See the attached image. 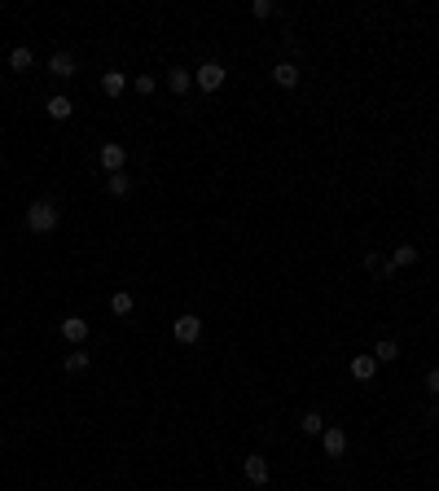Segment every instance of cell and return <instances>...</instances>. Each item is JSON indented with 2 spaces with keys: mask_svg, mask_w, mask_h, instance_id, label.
Wrapping results in <instances>:
<instances>
[{
  "mask_svg": "<svg viewBox=\"0 0 439 491\" xmlns=\"http://www.w3.org/2000/svg\"><path fill=\"white\" fill-rule=\"evenodd\" d=\"M57 220H62V215H57L53 202H31V207H27V229L31 233H53Z\"/></svg>",
  "mask_w": 439,
  "mask_h": 491,
  "instance_id": "6da1fadb",
  "label": "cell"
},
{
  "mask_svg": "<svg viewBox=\"0 0 439 491\" xmlns=\"http://www.w3.org/2000/svg\"><path fill=\"white\" fill-rule=\"evenodd\" d=\"M224 79H229V70H224L220 62H203V66H198V75H194V83H198L203 92H220Z\"/></svg>",
  "mask_w": 439,
  "mask_h": 491,
  "instance_id": "7a4b0ae2",
  "label": "cell"
},
{
  "mask_svg": "<svg viewBox=\"0 0 439 491\" xmlns=\"http://www.w3.org/2000/svg\"><path fill=\"white\" fill-rule=\"evenodd\" d=\"M172 333H176V342L194 346L198 338H203V316H176V325H172Z\"/></svg>",
  "mask_w": 439,
  "mask_h": 491,
  "instance_id": "3957f363",
  "label": "cell"
},
{
  "mask_svg": "<svg viewBox=\"0 0 439 491\" xmlns=\"http://www.w3.org/2000/svg\"><path fill=\"white\" fill-rule=\"evenodd\" d=\"M97 158H101V167H105V171H123V167H127V149L123 145H119V140H105V145H101V154H97Z\"/></svg>",
  "mask_w": 439,
  "mask_h": 491,
  "instance_id": "277c9868",
  "label": "cell"
},
{
  "mask_svg": "<svg viewBox=\"0 0 439 491\" xmlns=\"http://www.w3.org/2000/svg\"><path fill=\"white\" fill-rule=\"evenodd\" d=\"M49 75H53V79H75V75H79L75 53H66V49H62V53H53V57H49Z\"/></svg>",
  "mask_w": 439,
  "mask_h": 491,
  "instance_id": "5b68a950",
  "label": "cell"
},
{
  "mask_svg": "<svg viewBox=\"0 0 439 491\" xmlns=\"http://www.w3.org/2000/svg\"><path fill=\"white\" fill-rule=\"evenodd\" d=\"M321 439H325V452H329V457H347V430L325 426V430H321Z\"/></svg>",
  "mask_w": 439,
  "mask_h": 491,
  "instance_id": "8992f818",
  "label": "cell"
},
{
  "mask_svg": "<svg viewBox=\"0 0 439 491\" xmlns=\"http://www.w3.org/2000/svg\"><path fill=\"white\" fill-rule=\"evenodd\" d=\"M242 474L251 478L255 487H264L268 478H272V470H268V461H264V457H246V461H242Z\"/></svg>",
  "mask_w": 439,
  "mask_h": 491,
  "instance_id": "52a82bcc",
  "label": "cell"
},
{
  "mask_svg": "<svg viewBox=\"0 0 439 491\" xmlns=\"http://www.w3.org/2000/svg\"><path fill=\"white\" fill-rule=\"evenodd\" d=\"M62 338L79 346V342L88 338V320H84V316H66V320H62Z\"/></svg>",
  "mask_w": 439,
  "mask_h": 491,
  "instance_id": "ba28073f",
  "label": "cell"
},
{
  "mask_svg": "<svg viewBox=\"0 0 439 491\" xmlns=\"http://www.w3.org/2000/svg\"><path fill=\"white\" fill-rule=\"evenodd\" d=\"M418 263V246H396V255L387 259V272L396 277V268H413Z\"/></svg>",
  "mask_w": 439,
  "mask_h": 491,
  "instance_id": "9c48e42d",
  "label": "cell"
},
{
  "mask_svg": "<svg viewBox=\"0 0 439 491\" xmlns=\"http://www.w3.org/2000/svg\"><path fill=\"white\" fill-rule=\"evenodd\" d=\"M272 83H277V88H294V83H299V66H294V62H277V66H272Z\"/></svg>",
  "mask_w": 439,
  "mask_h": 491,
  "instance_id": "30bf717a",
  "label": "cell"
},
{
  "mask_svg": "<svg viewBox=\"0 0 439 491\" xmlns=\"http://www.w3.org/2000/svg\"><path fill=\"white\" fill-rule=\"evenodd\" d=\"M347 368H351V377H356V382H374L378 360H374V355H356V360H351Z\"/></svg>",
  "mask_w": 439,
  "mask_h": 491,
  "instance_id": "8fae6325",
  "label": "cell"
},
{
  "mask_svg": "<svg viewBox=\"0 0 439 491\" xmlns=\"http://www.w3.org/2000/svg\"><path fill=\"white\" fill-rule=\"evenodd\" d=\"M44 110H49V118H57V123H62V118H70V114H75V101L57 92V97H49V101H44Z\"/></svg>",
  "mask_w": 439,
  "mask_h": 491,
  "instance_id": "7c38bea8",
  "label": "cell"
},
{
  "mask_svg": "<svg viewBox=\"0 0 439 491\" xmlns=\"http://www.w3.org/2000/svg\"><path fill=\"white\" fill-rule=\"evenodd\" d=\"M101 92H105V97H123V92H127L123 70H105V75H101Z\"/></svg>",
  "mask_w": 439,
  "mask_h": 491,
  "instance_id": "4fadbf2b",
  "label": "cell"
},
{
  "mask_svg": "<svg viewBox=\"0 0 439 491\" xmlns=\"http://www.w3.org/2000/svg\"><path fill=\"white\" fill-rule=\"evenodd\" d=\"M167 88L176 92V97H185V92L194 88V75H189L185 66H176V70H167Z\"/></svg>",
  "mask_w": 439,
  "mask_h": 491,
  "instance_id": "5bb4252c",
  "label": "cell"
},
{
  "mask_svg": "<svg viewBox=\"0 0 439 491\" xmlns=\"http://www.w3.org/2000/svg\"><path fill=\"white\" fill-rule=\"evenodd\" d=\"M105 194H110V198H127V194H132V180H127L123 171L105 176Z\"/></svg>",
  "mask_w": 439,
  "mask_h": 491,
  "instance_id": "9a60e30c",
  "label": "cell"
},
{
  "mask_svg": "<svg viewBox=\"0 0 439 491\" xmlns=\"http://www.w3.org/2000/svg\"><path fill=\"white\" fill-rule=\"evenodd\" d=\"M132 294H127V290H114L110 294V311H114V316H132Z\"/></svg>",
  "mask_w": 439,
  "mask_h": 491,
  "instance_id": "2e32d148",
  "label": "cell"
},
{
  "mask_svg": "<svg viewBox=\"0 0 439 491\" xmlns=\"http://www.w3.org/2000/svg\"><path fill=\"white\" fill-rule=\"evenodd\" d=\"M396 355H400V346L391 342V338H382V342L374 346V360H378V364H391V360H396Z\"/></svg>",
  "mask_w": 439,
  "mask_h": 491,
  "instance_id": "e0dca14e",
  "label": "cell"
},
{
  "mask_svg": "<svg viewBox=\"0 0 439 491\" xmlns=\"http://www.w3.org/2000/svg\"><path fill=\"white\" fill-rule=\"evenodd\" d=\"M299 426H303V435H321V430H325V417L312 408V412H303V417H299Z\"/></svg>",
  "mask_w": 439,
  "mask_h": 491,
  "instance_id": "ac0fdd59",
  "label": "cell"
},
{
  "mask_svg": "<svg viewBox=\"0 0 439 491\" xmlns=\"http://www.w3.org/2000/svg\"><path fill=\"white\" fill-rule=\"evenodd\" d=\"M31 62H35L31 49H14V53H9V66H14V70H31Z\"/></svg>",
  "mask_w": 439,
  "mask_h": 491,
  "instance_id": "d6986e66",
  "label": "cell"
},
{
  "mask_svg": "<svg viewBox=\"0 0 439 491\" xmlns=\"http://www.w3.org/2000/svg\"><path fill=\"white\" fill-rule=\"evenodd\" d=\"M88 368V351H70L66 355V373H84Z\"/></svg>",
  "mask_w": 439,
  "mask_h": 491,
  "instance_id": "ffe728a7",
  "label": "cell"
},
{
  "mask_svg": "<svg viewBox=\"0 0 439 491\" xmlns=\"http://www.w3.org/2000/svg\"><path fill=\"white\" fill-rule=\"evenodd\" d=\"M365 268H369V272H378V277H391V272H387V259L378 255V250H374V255H365Z\"/></svg>",
  "mask_w": 439,
  "mask_h": 491,
  "instance_id": "44dd1931",
  "label": "cell"
},
{
  "mask_svg": "<svg viewBox=\"0 0 439 491\" xmlns=\"http://www.w3.org/2000/svg\"><path fill=\"white\" fill-rule=\"evenodd\" d=\"M251 14H255V18H272V14H277V5H272V0H255Z\"/></svg>",
  "mask_w": 439,
  "mask_h": 491,
  "instance_id": "7402d4cb",
  "label": "cell"
},
{
  "mask_svg": "<svg viewBox=\"0 0 439 491\" xmlns=\"http://www.w3.org/2000/svg\"><path fill=\"white\" fill-rule=\"evenodd\" d=\"M132 88L141 92V97H150V92H154V75H136V79H132Z\"/></svg>",
  "mask_w": 439,
  "mask_h": 491,
  "instance_id": "603a6c76",
  "label": "cell"
},
{
  "mask_svg": "<svg viewBox=\"0 0 439 491\" xmlns=\"http://www.w3.org/2000/svg\"><path fill=\"white\" fill-rule=\"evenodd\" d=\"M426 390L439 395V368H431V373H426Z\"/></svg>",
  "mask_w": 439,
  "mask_h": 491,
  "instance_id": "cb8c5ba5",
  "label": "cell"
}]
</instances>
